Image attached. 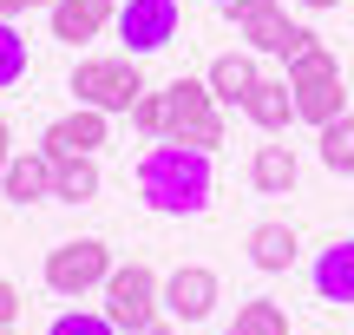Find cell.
I'll use <instances>...</instances> for the list:
<instances>
[{"label":"cell","instance_id":"6da1fadb","mask_svg":"<svg viewBox=\"0 0 354 335\" xmlns=\"http://www.w3.org/2000/svg\"><path fill=\"white\" fill-rule=\"evenodd\" d=\"M138 197L165 217H197L210 210V152L197 145H177V138H158L138 165Z\"/></svg>","mask_w":354,"mask_h":335},{"label":"cell","instance_id":"7a4b0ae2","mask_svg":"<svg viewBox=\"0 0 354 335\" xmlns=\"http://www.w3.org/2000/svg\"><path fill=\"white\" fill-rule=\"evenodd\" d=\"M289 92H295V118H308V125H328V118L348 112V92H342V60H335L328 46H308L302 60H289Z\"/></svg>","mask_w":354,"mask_h":335},{"label":"cell","instance_id":"3957f363","mask_svg":"<svg viewBox=\"0 0 354 335\" xmlns=\"http://www.w3.org/2000/svg\"><path fill=\"white\" fill-rule=\"evenodd\" d=\"M138 92H145V73L131 53H99V60L73 66V99L92 105V112H131Z\"/></svg>","mask_w":354,"mask_h":335},{"label":"cell","instance_id":"277c9868","mask_svg":"<svg viewBox=\"0 0 354 335\" xmlns=\"http://www.w3.org/2000/svg\"><path fill=\"white\" fill-rule=\"evenodd\" d=\"M171 138L177 145H197V152H216L223 145V105L203 79H171Z\"/></svg>","mask_w":354,"mask_h":335},{"label":"cell","instance_id":"5b68a950","mask_svg":"<svg viewBox=\"0 0 354 335\" xmlns=\"http://www.w3.org/2000/svg\"><path fill=\"white\" fill-rule=\"evenodd\" d=\"M112 250L99 244V237H73V244L46 250V289L53 296H86V289H105V276H112Z\"/></svg>","mask_w":354,"mask_h":335},{"label":"cell","instance_id":"8992f818","mask_svg":"<svg viewBox=\"0 0 354 335\" xmlns=\"http://www.w3.org/2000/svg\"><path fill=\"white\" fill-rule=\"evenodd\" d=\"M165 283H158V270L151 263H125V270H112L105 276V316L118 323V335H131V329H145L158 309H165Z\"/></svg>","mask_w":354,"mask_h":335},{"label":"cell","instance_id":"52a82bcc","mask_svg":"<svg viewBox=\"0 0 354 335\" xmlns=\"http://www.w3.org/2000/svg\"><path fill=\"white\" fill-rule=\"evenodd\" d=\"M118 46L131 53V60H145V53H165L177 39V26H184V7L177 0H118Z\"/></svg>","mask_w":354,"mask_h":335},{"label":"cell","instance_id":"ba28073f","mask_svg":"<svg viewBox=\"0 0 354 335\" xmlns=\"http://www.w3.org/2000/svg\"><path fill=\"white\" fill-rule=\"evenodd\" d=\"M230 26H236V39H243L250 53H269V60H282V66H289V60H302V53L315 46V33H308V26H295L282 7L243 13V20H230Z\"/></svg>","mask_w":354,"mask_h":335},{"label":"cell","instance_id":"9c48e42d","mask_svg":"<svg viewBox=\"0 0 354 335\" xmlns=\"http://www.w3.org/2000/svg\"><path fill=\"white\" fill-rule=\"evenodd\" d=\"M216 296H223V283H216V270H203V263H177V270L165 276V316L171 323H210V309H216Z\"/></svg>","mask_w":354,"mask_h":335},{"label":"cell","instance_id":"30bf717a","mask_svg":"<svg viewBox=\"0 0 354 335\" xmlns=\"http://www.w3.org/2000/svg\"><path fill=\"white\" fill-rule=\"evenodd\" d=\"M105 132H112V112H92V105H79V112L53 118L46 138H39V152L46 158H99Z\"/></svg>","mask_w":354,"mask_h":335},{"label":"cell","instance_id":"8fae6325","mask_svg":"<svg viewBox=\"0 0 354 335\" xmlns=\"http://www.w3.org/2000/svg\"><path fill=\"white\" fill-rule=\"evenodd\" d=\"M46 13H53V39L79 46V39H99L118 20V0H53Z\"/></svg>","mask_w":354,"mask_h":335},{"label":"cell","instance_id":"7c38bea8","mask_svg":"<svg viewBox=\"0 0 354 335\" xmlns=\"http://www.w3.org/2000/svg\"><path fill=\"white\" fill-rule=\"evenodd\" d=\"M256 79H263V66H256V53L250 46H236V53H216L210 60V73H203V86L216 92V105H243L256 92Z\"/></svg>","mask_w":354,"mask_h":335},{"label":"cell","instance_id":"4fadbf2b","mask_svg":"<svg viewBox=\"0 0 354 335\" xmlns=\"http://www.w3.org/2000/svg\"><path fill=\"white\" fill-rule=\"evenodd\" d=\"M0 197H7V204H39V197H53V158L46 152H13L7 171H0Z\"/></svg>","mask_w":354,"mask_h":335},{"label":"cell","instance_id":"5bb4252c","mask_svg":"<svg viewBox=\"0 0 354 335\" xmlns=\"http://www.w3.org/2000/svg\"><path fill=\"white\" fill-rule=\"evenodd\" d=\"M243 118H250V125L256 132H282V125H289V118H295V92H289V73H282V79H256V92H250V99H243Z\"/></svg>","mask_w":354,"mask_h":335},{"label":"cell","instance_id":"9a60e30c","mask_svg":"<svg viewBox=\"0 0 354 335\" xmlns=\"http://www.w3.org/2000/svg\"><path fill=\"white\" fill-rule=\"evenodd\" d=\"M315 296L322 302H354V237L328 244L315 257Z\"/></svg>","mask_w":354,"mask_h":335},{"label":"cell","instance_id":"2e32d148","mask_svg":"<svg viewBox=\"0 0 354 335\" xmlns=\"http://www.w3.org/2000/svg\"><path fill=\"white\" fill-rule=\"evenodd\" d=\"M250 184H256L263 197H289V191H295V152H289V145H256Z\"/></svg>","mask_w":354,"mask_h":335},{"label":"cell","instance_id":"e0dca14e","mask_svg":"<svg viewBox=\"0 0 354 335\" xmlns=\"http://www.w3.org/2000/svg\"><path fill=\"white\" fill-rule=\"evenodd\" d=\"M53 197L59 204H92L99 197V158H53Z\"/></svg>","mask_w":354,"mask_h":335},{"label":"cell","instance_id":"ac0fdd59","mask_svg":"<svg viewBox=\"0 0 354 335\" xmlns=\"http://www.w3.org/2000/svg\"><path fill=\"white\" fill-rule=\"evenodd\" d=\"M250 263L269 270V276L289 270V263H295V230H289V224H256V230H250Z\"/></svg>","mask_w":354,"mask_h":335},{"label":"cell","instance_id":"d6986e66","mask_svg":"<svg viewBox=\"0 0 354 335\" xmlns=\"http://www.w3.org/2000/svg\"><path fill=\"white\" fill-rule=\"evenodd\" d=\"M315 138H322V165H328L335 178H354V118H348V112L328 118Z\"/></svg>","mask_w":354,"mask_h":335},{"label":"cell","instance_id":"ffe728a7","mask_svg":"<svg viewBox=\"0 0 354 335\" xmlns=\"http://www.w3.org/2000/svg\"><path fill=\"white\" fill-rule=\"evenodd\" d=\"M223 335H289V309L269 302V296H256V302H243V309H236V323H230Z\"/></svg>","mask_w":354,"mask_h":335},{"label":"cell","instance_id":"44dd1931","mask_svg":"<svg viewBox=\"0 0 354 335\" xmlns=\"http://www.w3.org/2000/svg\"><path fill=\"white\" fill-rule=\"evenodd\" d=\"M131 125L145 132V138H171V92H138V105H131Z\"/></svg>","mask_w":354,"mask_h":335},{"label":"cell","instance_id":"7402d4cb","mask_svg":"<svg viewBox=\"0 0 354 335\" xmlns=\"http://www.w3.org/2000/svg\"><path fill=\"white\" fill-rule=\"evenodd\" d=\"M26 79V39L13 20H0V92H13Z\"/></svg>","mask_w":354,"mask_h":335},{"label":"cell","instance_id":"603a6c76","mask_svg":"<svg viewBox=\"0 0 354 335\" xmlns=\"http://www.w3.org/2000/svg\"><path fill=\"white\" fill-rule=\"evenodd\" d=\"M46 335H118V323H112V316H92V309H66V316H53V323H46Z\"/></svg>","mask_w":354,"mask_h":335},{"label":"cell","instance_id":"cb8c5ba5","mask_svg":"<svg viewBox=\"0 0 354 335\" xmlns=\"http://www.w3.org/2000/svg\"><path fill=\"white\" fill-rule=\"evenodd\" d=\"M13 316H20V289L0 283V329H13Z\"/></svg>","mask_w":354,"mask_h":335},{"label":"cell","instance_id":"d4e9b609","mask_svg":"<svg viewBox=\"0 0 354 335\" xmlns=\"http://www.w3.org/2000/svg\"><path fill=\"white\" fill-rule=\"evenodd\" d=\"M7 158H13V125L0 118V171H7Z\"/></svg>","mask_w":354,"mask_h":335},{"label":"cell","instance_id":"484cf974","mask_svg":"<svg viewBox=\"0 0 354 335\" xmlns=\"http://www.w3.org/2000/svg\"><path fill=\"white\" fill-rule=\"evenodd\" d=\"M131 335H177V323H158V316H151V323H145V329H131Z\"/></svg>","mask_w":354,"mask_h":335},{"label":"cell","instance_id":"4316f807","mask_svg":"<svg viewBox=\"0 0 354 335\" xmlns=\"http://www.w3.org/2000/svg\"><path fill=\"white\" fill-rule=\"evenodd\" d=\"M302 7H315V13H322V7H342V0H302Z\"/></svg>","mask_w":354,"mask_h":335},{"label":"cell","instance_id":"83f0119b","mask_svg":"<svg viewBox=\"0 0 354 335\" xmlns=\"http://www.w3.org/2000/svg\"><path fill=\"white\" fill-rule=\"evenodd\" d=\"M26 7H53V0H26Z\"/></svg>","mask_w":354,"mask_h":335},{"label":"cell","instance_id":"f1b7e54d","mask_svg":"<svg viewBox=\"0 0 354 335\" xmlns=\"http://www.w3.org/2000/svg\"><path fill=\"white\" fill-rule=\"evenodd\" d=\"M210 7H230V0H210Z\"/></svg>","mask_w":354,"mask_h":335},{"label":"cell","instance_id":"f546056e","mask_svg":"<svg viewBox=\"0 0 354 335\" xmlns=\"http://www.w3.org/2000/svg\"><path fill=\"white\" fill-rule=\"evenodd\" d=\"M0 335H13V329H0Z\"/></svg>","mask_w":354,"mask_h":335}]
</instances>
